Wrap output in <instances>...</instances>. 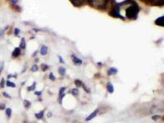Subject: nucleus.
Wrapping results in <instances>:
<instances>
[{
  "mask_svg": "<svg viewBox=\"0 0 164 123\" xmlns=\"http://www.w3.org/2000/svg\"><path fill=\"white\" fill-rule=\"evenodd\" d=\"M139 10L140 8L138 3L131 1L130 6L126 9V16L129 19L134 20L137 19Z\"/></svg>",
  "mask_w": 164,
  "mask_h": 123,
  "instance_id": "1",
  "label": "nucleus"
},
{
  "mask_svg": "<svg viewBox=\"0 0 164 123\" xmlns=\"http://www.w3.org/2000/svg\"><path fill=\"white\" fill-rule=\"evenodd\" d=\"M87 2L91 6L100 10H105L107 7L109 1H88Z\"/></svg>",
  "mask_w": 164,
  "mask_h": 123,
  "instance_id": "2",
  "label": "nucleus"
},
{
  "mask_svg": "<svg viewBox=\"0 0 164 123\" xmlns=\"http://www.w3.org/2000/svg\"><path fill=\"white\" fill-rule=\"evenodd\" d=\"M120 3H115L113 6H112V9L109 13V14L114 17L125 19V18L120 13Z\"/></svg>",
  "mask_w": 164,
  "mask_h": 123,
  "instance_id": "3",
  "label": "nucleus"
},
{
  "mask_svg": "<svg viewBox=\"0 0 164 123\" xmlns=\"http://www.w3.org/2000/svg\"><path fill=\"white\" fill-rule=\"evenodd\" d=\"M144 2L147 3V5H151L153 6H162L164 5V1H144Z\"/></svg>",
  "mask_w": 164,
  "mask_h": 123,
  "instance_id": "4",
  "label": "nucleus"
},
{
  "mask_svg": "<svg viewBox=\"0 0 164 123\" xmlns=\"http://www.w3.org/2000/svg\"><path fill=\"white\" fill-rule=\"evenodd\" d=\"M71 58H72L73 62L76 66H80V65H81L82 64V60L81 59H80V58H79L78 57H76V56H74V55H72Z\"/></svg>",
  "mask_w": 164,
  "mask_h": 123,
  "instance_id": "5",
  "label": "nucleus"
},
{
  "mask_svg": "<svg viewBox=\"0 0 164 123\" xmlns=\"http://www.w3.org/2000/svg\"><path fill=\"white\" fill-rule=\"evenodd\" d=\"M154 23H155V24L158 25V26L162 27H164V16H162V17H159L157 18L155 20Z\"/></svg>",
  "mask_w": 164,
  "mask_h": 123,
  "instance_id": "6",
  "label": "nucleus"
},
{
  "mask_svg": "<svg viewBox=\"0 0 164 123\" xmlns=\"http://www.w3.org/2000/svg\"><path fill=\"white\" fill-rule=\"evenodd\" d=\"M98 111H98V110H97V109L95 110V111H94L93 113H91V114H90V115H89V116H88V117H87L86 118V121H90V120L92 119L93 118L95 117L96 116L97 114L98 113Z\"/></svg>",
  "mask_w": 164,
  "mask_h": 123,
  "instance_id": "7",
  "label": "nucleus"
},
{
  "mask_svg": "<svg viewBox=\"0 0 164 123\" xmlns=\"http://www.w3.org/2000/svg\"><path fill=\"white\" fill-rule=\"evenodd\" d=\"M71 2L74 6L80 7L83 6V4H84L86 2L84 1H71Z\"/></svg>",
  "mask_w": 164,
  "mask_h": 123,
  "instance_id": "8",
  "label": "nucleus"
},
{
  "mask_svg": "<svg viewBox=\"0 0 164 123\" xmlns=\"http://www.w3.org/2000/svg\"><path fill=\"white\" fill-rule=\"evenodd\" d=\"M20 53H21V51H20V48L17 47L15 48L13 52L12 56L14 58L18 57V56H20Z\"/></svg>",
  "mask_w": 164,
  "mask_h": 123,
  "instance_id": "9",
  "label": "nucleus"
},
{
  "mask_svg": "<svg viewBox=\"0 0 164 123\" xmlns=\"http://www.w3.org/2000/svg\"><path fill=\"white\" fill-rule=\"evenodd\" d=\"M107 91L110 93H113L114 91V88L112 83L110 82H108L107 85Z\"/></svg>",
  "mask_w": 164,
  "mask_h": 123,
  "instance_id": "10",
  "label": "nucleus"
},
{
  "mask_svg": "<svg viewBox=\"0 0 164 123\" xmlns=\"http://www.w3.org/2000/svg\"><path fill=\"white\" fill-rule=\"evenodd\" d=\"M47 52H48V48L46 46H42L40 50V53L41 54V55L45 56L47 53Z\"/></svg>",
  "mask_w": 164,
  "mask_h": 123,
  "instance_id": "11",
  "label": "nucleus"
},
{
  "mask_svg": "<svg viewBox=\"0 0 164 123\" xmlns=\"http://www.w3.org/2000/svg\"><path fill=\"white\" fill-rule=\"evenodd\" d=\"M118 70L116 68L111 67L109 69L108 72V75H113L116 74L118 73Z\"/></svg>",
  "mask_w": 164,
  "mask_h": 123,
  "instance_id": "12",
  "label": "nucleus"
},
{
  "mask_svg": "<svg viewBox=\"0 0 164 123\" xmlns=\"http://www.w3.org/2000/svg\"><path fill=\"white\" fill-rule=\"evenodd\" d=\"M26 46V43H25V39L22 37L21 38V43H20V47L21 49H25Z\"/></svg>",
  "mask_w": 164,
  "mask_h": 123,
  "instance_id": "13",
  "label": "nucleus"
},
{
  "mask_svg": "<svg viewBox=\"0 0 164 123\" xmlns=\"http://www.w3.org/2000/svg\"><path fill=\"white\" fill-rule=\"evenodd\" d=\"M58 72H59V74L61 75H64L65 74L66 70H65V69L63 67H60L58 68Z\"/></svg>",
  "mask_w": 164,
  "mask_h": 123,
  "instance_id": "14",
  "label": "nucleus"
},
{
  "mask_svg": "<svg viewBox=\"0 0 164 123\" xmlns=\"http://www.w3.org/2000/svg\"><path fill=\"white\" fill-rule=\"evenodd\" d=\"M75 84L77 87H80L83 85V83L82 81L79 79H76L75 81Z\"/></svg>",
  "mask_w": 164,
  "mask_h": 123,
  "instance_id": "15",
  "label": "nucleus"
},
{
  "mask_svg": "<svg viewBox=\"0 0 164 123\" xmlns=\"http://www.w3.org/2000/svg\"><path fill=\"white\" fill-rule=\"evenodd\" d=\"M43 115H44V112L43 111H41L39 113H36L35 117L38 119H41L43 117Z\"/></svg>",
  "mask_w": 164,
  "mask_h": 123,
  "instance_id": "16",
  "label": "nucleus"
},
{
  "mask_svg": "<svg viewBox=\"0 0 164 123\" xmlns=\"http://www.w3.org/2000/svg\"><path fill=\"white\" fill-rule=\"evenodd\" d=\"M6 86L12 88H15L16 87V84L14 82H11L9 80H7L6 82Z\"/></svg>",
  "mask_w": 164,
  "mask_h": 123,
  "instance_id": "17",
  "label": "nucleus"
},
{
  "mask_svg": "<svg viewBox=\"0 0 164 123\" xmlns=\"http://www.w3.org/2000/svg\"><path fill=\"white\" fill-rule=\"evenodd\" d=\"M36 82H34L32 84V85L30 86H28V90L29 91H31V90H33L36 88Z\"/></svg>",
  "mask_w": 164,
  "mask_h": 123,
  "instance_id": "18",
  "label": "nucleus"
},
{
  "mask_svg": "<svg viewBox=\"0 0 164 123\" xmlns=\"http://www.w3.org/2000/svg\"><path fill=\"white\" fill-rule=\"evenodd\" d=\"M24 106L25 108H29L31 106V103L28 100H25L24 101Z\"/></svg>",
  "mask_w": 164,
  "mask_h": 123,
  "instance_id": "19",
  "label": "nucleus"
},
{
  "mask_svg": "<svg viewBox=\"0 0 164 123\" xmlns=\"http://www.w3.org/2000/svg\"><path fill=\"white\" fill-rule=\"evenodd\" d=\"M38 69H39L38 66H37V64H34L31 67V71L33 72H36L38 71Z\"/></svg>",
  "mask_w": 164,
  "mask_h": 123,
  "instance_id": "20",
  "label": "nucleus"
},
{
  "mask_svg": "<svg viewBox=\"0 0 164 123\" xmlns=\"http://www.w3.org/2000/svg\"><path fill=\"white\" fill-rule=\"evenodd\" d=\"M72 94L74 96H77L79 95V91L78 89H74L72 90Z\"/></svg>",
  "mask_w": 164,
  "mask_h": 123,
  "instance_id": "21",
  "label": "nucleus"
},
{
  "mask_svg": "<svg viewBox=\"0 0 164 123\" xmlns=\"http://www.w3.org/2000/svg\"><path fill=\"white\" fill-rule=\"evenodd\" d=\"M12 110L10 108H7L6 110V114L8 117H10L11 115Z\"/></svg>",
  "mask_w": 164,
  "mask_h": 123,
  "instance_id": "22",
  "label": "nucleus"
},
{
  "mask_svg": "<svg viewBox=\"0 0 164 123\" xmlns=\"http://www.w3.org/2000/svg\"><path fill=\"white\" fill-rule=\"evenodd\" d=\"M49 67L47 64H41V68L42 71H45L48 69Z\"/></svg>",
  "mask_w": 164,
  "mask_h": 123,
  "instance_id": "23",
  "label": "nucleus"
},
{
  "mask_svg": "<svg viewBox=\"0 0 164 123\" xmlns=\"http://www.w3.org/2000/svg\"><path fill=\"white\" fill-rule=\"evenodd\" d=\"M49 78L50 79L53 80H53H54L55 79H56V77H55V76L53 75V73H52V72L50 73V75H49Z\"/></svg>",
  "mask_w": 164,
  "mask_h": 123,
  "instance_id": "24",
  "label": "nucleus"
},
{
  "mask_svg": "<svg viewBox=\"0 0 164 123\" xmlns=\"http://www.w3.org/2000/svg\"><path fill=\"white\" fill-rule=\"evenodd\" d=\"M5 79H3V78H2V79L1 81V82H0V86H1V88H4V86H5Z\"/></svg>",
  "mask_w": 164,
  "mask_h": 123,
  "instance_id": "25",
  "label": "nucleus"
},
{
  "mask_svg": "<svg viewBox=\"0 0 164 123\" xmlns=\"http://www.w3.org/2000/svg\"><path fill=\"white\" fill-rule=\"evenodd\" d=\"M65 90V88L64 87H62L60 89V90H59V96L63 94Z\"/></svg>",
  "mask_w": 164,
  "mask_h": 123,
  "instance_id": "26",
  "label": "nucleus"
},
{
  "mask_svg": "<svg viewBox=\"0 0 164 123\" xmlns=\"http://www.w3.org/2000/svg\"><path fill=\"white\" fill-rule=\"evenodd\" d=\"M19 32H20V30H19V29H18V28H16V29H14V34L15 35H18V34L19 33Z\"/></svg>",
  "mask_w": 164,
  "mask_h": 123,
  "instance_id": "27",
  "label": "nucleus"
},
{
  "mask_svg": "<svg viewBox=\"0 0 164 123\" xmlns=\"http://www.w3.org/2000/svg\"><path fill=\"white\" fill-rule=\"evenodd\" d=\"M160 117H161L159 115H155L152 117V119H153V120L156 121V120H158V119L160 118Z\"/></svg>",
  "mask_w": 164,
  "mask_h": 123,
  "instance_id": "28",
  "label": "nucleus"
},
{
  "mask_svg": "<svg viewBox=\"0 0 164 123\" xmlns=\"http://www.w3.org/2000/svg\"><path fill=\"white\" fill-rule=\"evenodd\" d=\"M6 108V105L5 103H0V109L1 110H3L5 109Z\"/></svg>",
  "mask_w": 164,
  "mask_h": 123,
  "instance_id": "29",
  "label": "nucleus"
},
{
  "mask_svg": "<svg viewBox=\"0 0 164 123\" xmlns=\"http://www.w3.org/2000/svg\"><path fill=\"white\" fill-rule=\"evenodd\" d=\"M2 94H3V96L7 98H10V96L9 95V94H8V93H7L6 92H3V93H2Z\"/></svg>",
  "mask_w": 164,
  "mask_h": 123,
  "instance_id": "30",
  "label": "nucleus"
},
{
  "mask_svg": "<svg viewBox=\"0 0 164 123\" xmlns=\"http://www.w3.org/2000/svg\"><path fill=\"white\" fill-rule=\"evenodd\" d=\"M64 95H65L64 94H63L61 95H60V96H59V102H60V103H62V102L63 98L64 97Z\"/></svg>",
  "mask_w": 164,
  "mask_h": 123,
  "instance_id": "31",
  "label": "nucleus"
},
{
  "mask_svg": "<svg viewBox=\"0 0 164 123\" xmlns=\"http://www.w3.org/2000/svg\"><path fill=\"white\" fill-rule=\"evenodd\" d=\"M83 89H84V90H85V91H86L87 92H90V90H89V89H88V88H87V86H85L84 84H83Z\"/></svg>",
  "mask_w": 164,
  "mask_h": 123,
  "instance_id": "32",
  "label": "nucleus"
},
{
  "mask_svg": "<svg viewBox=\"0 0 164 123\" xmlns=\"http://www.w3.org/2000/svg\"><path fill=\"white\" fill-rule=\"evenodd\" d=\"M58 57H59V62H60V63H64V62L63 59V58L62 57L60 56H58Z\"/></svg>",
  "mask_w": 164,
  "mask_h": 123,
  "instance_id": "33",
  "label": "nucleus"
},
{
  "mask_svg": "<svg viewBox=\"0 0 164 123\" xmlns=\"http://www.w3.org/2000/svg\"><path fill=\"white\" fill-rule=\"evenodd\" d=\"M41 91H37L35 92L34 94L36 95L37 96H40L41 95Z\"/></svg>",
  "mask_w": 164,
  "mask_h": 123,
  "instance_id": "34",
  "label": "nucleus"
},
{
  "mask_svg": "<svg viewBox=\"0 0 164 123\" xmlns=\"http://www.w3.org/2000/svg\"><path fill=\"white\" fill-rule=\"evenodd\" d=\"M3 66H0V75L1 74L2 72V70H3Z\"/></svg>",
  "mask_w": 164,
  "mask_h": 123,
  "instance_id": "35",
  "label": "nucleus"
},
{
  "mask_svg": "<svg viewBox=\"0 0 164 123\" xmlns=\"http://www.w3.org/2000/svg\"><path fill=\"white\" fill-rule=\"evenodd\" d=\"M18 1H12L11 2L14 3H16L18 2Z\"/></svg>",
  "mask_w": 164,
  "mask_h": 123,
  "instance_id": "36",
  "label": "nucleus"
},
{
  "mask_svg": "<svg viewBox=\"0 0 164 123\" xmlns=\"http://www.w3.org/2000/svg\"><path fill=\"white\" fill-rule=\"evenodd\" d=\"M74 123H80V122H76H76H75Z\"/></svg>",
  "mask_w": 164,
  "mask_h": 123,
  "instance_id": "37",
  "label": "nucleus"
}]
</instances>
